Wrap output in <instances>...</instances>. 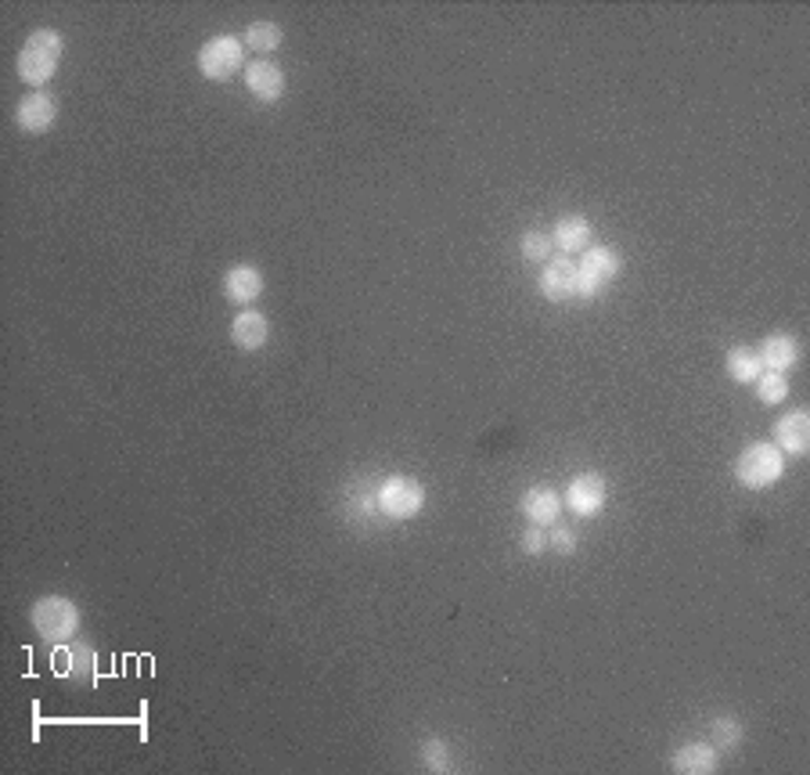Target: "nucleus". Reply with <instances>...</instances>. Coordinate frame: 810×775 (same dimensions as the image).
<instances>
[{"label": "nucleus", "instance_id": "obj_5", "mask_svg": "<svg viewBox=\"0 0 810 775\" xmlns=\"http://www.w3.org/2000/svg\"><path fill=\"white\" fill-rule=\"evenodd\" d=\"M577 303H591L598 300L612 281L620 278L623 270V256L612 250V245H587L577 261Z\"/></svg>", "mask_w": 810, "mask_h": 775}, {"label": "nucleus", "instance_id": "obj_16", "mask_svg": "<svg viewBox=\"0 0 810 775\" xmlns=\"http://www.w3.org/2000/svg\"><path fill=\"white\" fill-rule=\"evenodd\" d=\"M756 357H761L764 372H781V376H789V372L800 365V340L789 332H770L756 346Z\"/></svg>", "mask_w": 810, "mask_h": 775}, {"label": "nucleus", "instance_id": "obj_6", "mask_svg": "<svg viewBox=\"0 0 810 775\" xmlns=\"http://www.w3.org/2000/svg\"><path fill=\"white\" fill-rule=\"evenodd\" d=\"M199 73L206 80L213 84H224L231 80L234 73H245V44L242 36L234 33H220V36H209L199 51Z\"/></svg>", "mask_w": 810, "mask_h": 775}, {"label": "nucleus", "instance_id": "obj_11", "mask_svg": "<svg viewBox=\"0 0 810 775\" xmlns=\"http://www.w3.org/2000/svg\"><path fill=\"white\" fill-rule=\"evenodd\" d=\"M220 289H224V300L228 303L253 307L259 296H264L267 278H264V270H259L256 264H231L224 270V281H220Z\"/></svg>", "mask_w": 810, "mask_h": 775}, {"label": "nucleus", "instance_id": "obj_26", "mask_svg": "<svg viewBox=\"0 0 810 775\" xmlns=\"http://www.w3.org/2000/svg\"><path fill=\"white\" fill-rule=\"evenodd\" d=\"M519 549L526 555H544L547 552V527H526L519 538Z\"/></svg>", "mask_w": 810, "mask_h": 775}, {"label": "nucleus", "instance_id": "obj_21", "mask_svg": "<svg viewBox=\"0 0 810 775\" xmlns=\"http://www.w3.org/2000/svg\"><path fill=\"white\" fill-rule=\"evenodd\" d=\"M519 253H522V261H530V264H547L552 261V253H555V242H552V231H526V235L519 239Z\"/></svg>", "mask_w": 810, "mask_h": 775}, {"label": "nucleus", "instance_id": "obj_10", "mask_svg": "<svg viewBox=\"0 0 810 775\" xmlns=\"http://www.w3.org/2000/svg\"><path fill=\"white\" fill-rule=\"evenodd\" d=\"M242 80H245V90H249L256 101H264V106H274V101H281L285 98V87H289V80H285V69L278 66V62H270V58L249 62V66H245V73H242Z\"/></svg>", "mask_w": 810, "mask_h": 775}, {"label": "nucleus", "instance_id": "obj_2", "mask_svg": "<svg viewBox=\"0 0 810 775\" xmlns=\"http://www.w3.org/2000/svg\"><path fill=\"white\" fill-rule=\"evenodd\" d=\"M30 624L47 645H65V642H73L76 635H80L84 613L69 596L51 591V596H41L30 606Z\"/></svg>", "mask_w": 810, "mask_h": 775}, {"label": "nucleus", "instance_id": "obj_13", "mask_svg": "<svg viewBox=\"0 0 810 775\" xmlns=\"http://www.w3.org/2000/svg\"><path fill=\"white\" fill-rule=\"evenodd\" d=\"M231 343L242 354H256L270 343V318L256 307H242L231 321Z\"/></svg>", "mask_w": 810, "mask_h": 775}, {"label": "nucleus", "instance_id": "obj_3", "mask_svg": "<svg viewBox=\"0 0 810 775\" xmlns=\"http://www.w3.org/2000/svg\"><path fill=\"white\" fill-rule=\"evenodd\" d=\"M375 501H378V516L386 523H408L425 509V484L408 473H389L378 480Z\"/></svg>", "mask_w": 810, "mask_h": 775}, {"label": "nucleus", "instance_id": "obj_18", "mask_svg": "<svg viewBox=\"0 0 810 775\" xmlns=\"http://www.w3.org/2000/svg\"><path fill=\"white\" fill-rule=\"evenodd\" d=\"M591 239H595V231H591V221H587L584 213H566V217H558L555 228H552V242H555V250H558L562 256H577V253H584L587 245H591Z\"/></svg>", "mask_w": 810, "mask_h": 775}, {"label": "nucleus", "instance_id": "obj_8", "mask_svg": "<svg viewBox=\"0 0 810 775\" xmlns=\"http://www.w3.org/2000/svg\"><path fill=\"white\" fill-rule=\"evenodd\" d=\"M577 256H552L541 264L537 292L547 303H577Z\"/></svg>", "mask_w": 810, "mask_h": 775}, {"label": "nucleus", "instance_id": "obj_1", "mask_svg": "<svg viewBox=\"0 0 810 775\" xmlns=\"http://www.w3.org/2000/svg\"><path fill=\"white\" fill-rule=\"evenodd\" d=\"M65 58V36L58 30H33L25 36V44L15 58V69H19V80L30 87V90H44L51 80H55V73Z\"/></svg>", "mask_w": 810, "mask_h": 775}, {"label": "nucleus", "instance_id": "obj_25", "mask_svg": "<svg viewBox=\"0 0 810 775\" xmlns=\"http://www.w3.org/2000/svg\"><path fill=\"white\" fill-rule=\"evenodd\" d=\"M577 549H580L577 531H569V527H555V531H547V552H555V555H577Z\"/></svg>", "mask_w": 810, "mask_h": 775}, {"label": "nucleus", "instance_id": "obj_15", "mask_svg": "<svg viewBox=\"0 0 810 775\" xmlns=\"http://www.w3.org/2000/svg\"><path fill=\"white\" fill-rule=\"evenodd\" d=\"M666 768L677 775H713L721 768V751H717L710 740H691V743L677 746Z\"/></svg>", "mask_w": 810, "mask_h": 775}, {"label": "nucleus", "instance_id": "obj_12", "mask_svg": "<svg viewBox=\"0 0 810 775\" xmlns=\"http://www.w3.org/2000/svg\"><path fill=\"white\" fill-rule=\"evenodd\" d=\"M775 444L781 455L786 458H803L807 451H810V411L807 408H792L789 416H781L778 422H775Z\"/></svg>", "mask_w": 810, "mask_h": 775}, {"label": "nucleus", "instance_id": "obj_19", "mask_svg": "<svg viewBox=\"0 0 810 775\" xmlns=\"http://www.w3.org/2000/svg\"><path fill=\"white\" fill-rule=\"evenodd\" d=\"M724 372H728L731 383L753 386L764 376V365H761V357H756L753 346H731V351L724 354Z\"/></svg>", "mask_w": 810, "mask_h": 775}, {"label": "nucleus", "instance_id": "obj_20", "mask_svg": "<svg viewBox=\"0 0 810 775\" xmlns=\"http://www.w3.org/2000/svg\"><path fill=\"white\" fill-rule=\"evenodd\" d=\"M242 44L249 47V51H256L259 58H264V55H274V51H278V47L285 44V30H281L278 22L259 19V22H249V25H245Z\"/></svg>", "mask_w": 810, "mask_h": 775}, {"label": "nucleus", "instance_id": "obj_23", "mask_svg": "<svg viewBox=\"0 0 810 775\" xmlns=\"http://www.w3.org/2000/svg\"><path fill=\"white\" fill-rule=\"evenodd\" d=\"M710 735H713V746H717V751H721V754H731V751H739V746H742V726H739V721L735 718H713V726H710Z\"/></svg>", "mask_w": 810, "mask_h": 775}, {"label": "nucleus", "instance_id": "obj_22", "mask_svg": "<svg viewBox=\"0 0 810 775\" xmlns=\"http://www.w3.org/2000/svg\"><path fill=\"white\" fill-rule=\"evenodd\" d=\"M753 386H756V400L767 408H778L789 397V376H781V372H764Z\"/></svg>", "mask_w": 810, "mask_h": 775}, {"label": "nucleus", "instance_id": "obj_17", "mask_svg": "<svg viewBox=\"0 0 810 775\" xmlns=\"http://www.w3.org/2000/svg\"><path fill=\"white\" fill-rule=\"evenodd\" d=\"M519 509H522V516H526L530 527H555L558 516H562V495L555 487L537 484V487H530L526 495H522Z\"/></svg>", "mask_w": 810, "mask_h": 775}, {"label": "nucleus", "instance_id": "obj_14", "mask_svg": "<svg viewBox=\"0 0 810 775\" xmlns=\"http://www.w3.org/2000/svg\"><path fill=\"white\" fill-rule=\"evenodd\" d=\"M55 671L62 678H73V682H95V671H98V656H95V645L84 642V639H73L55 650Z\"/></svg>", "mask_w": 810, "mask_h": 775}, {"label": "nucleus", "instance_id": "obj_7", "mask_svg": "<svg viewBox=\"0 0 810 775\" xmlns=\"http://www.w3.org/2000/svg\"><path fill=\"white\" fill-rule=\"evenodd\" d=\"M606 501H609L606 476L602 473H580V476H573V480H569L562 506L577 516V520H598V516L606 512Z\"/></svg>", "mask_w": 810, "mask_h": 775}, {"label": "nucleus", "instance_id": "obj_4", "mask_svg": "<svg viewBox=\"0 0 810 775\" xmlns=\"http://www.w3.org/2000/svg\"><path fill=\"white\" fill-rule=\"evenodd\" d=\"M781 476H786V455L767 444V441H753L739 451L735 458V480L739 487L753 490V495H764V490L775 487Z\"/></svg>", "mask_w": 810, "mask_h": 775}, {"label": "nucleus", "instance_id": "obj_24", "mask_svg": "<svg viewBox=\"0 0 810 775\" xmlns=\"http://www.w3.org/2000/svg\"><path fill=\"white\" fill-rule=\"evenodd\" d=\"M422 765L425 772H451V757H447V743L440 735H429L422 743Z\"/></svg>", "mask_w": 810, "mask_h": 775}, {"label": "nucleus", "instance_id": "obj_9", "mask_svg": "<svg viewBox=\"0 0 810 775\" xmlns=\"http://www.w3.org/2000/svg\"><path fill=\"white\" fill-rule=\"evenodd\" d=\"M55 120H58V98L55 95H47V90H30V95L19 98L15 123H19L22 134L41 137L55 126Z\"/></svg>", "mask_w": 810, "mask_h": 775}]
</instances>
